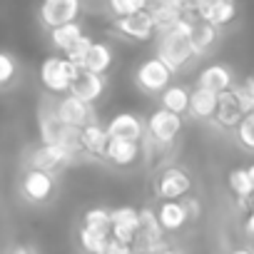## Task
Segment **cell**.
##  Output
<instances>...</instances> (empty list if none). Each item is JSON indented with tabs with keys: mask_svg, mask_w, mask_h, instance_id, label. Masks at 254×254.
I'll list each match as a JSON object with an SVG mask.
<instances>
[{
	"mask_svg": "<svg viewBox=\"0 0 254 254\" xmlns=\"http://www.w3.org/2000/svg\"><path fill=\"white\" fill-rule=\"evenodd\" d=\"M82 5L90 13H107V0H82Z\"/></svg>",
	"mask_w": 254,
	"mask_h": 254,
	"instance_id": "obj_35",
	"label": "cell"
},
{
	"mask_svg": "<svg viewBox=\"0 0 254 254\" xmlns=\"http://www.w3.org/2000/svg\"><path fill=\"white\" fill-rule=\"evenodd\" d=\"M232 90L237 92V97H239V102L244 105V110H247V112H249V110H254V75L244 77V80H242V82H237Z\"/></svg>",
	"mask_w": 254,
	"mask_h": 254,
	"instance_id": "obj_31",
	"label": "cell"
},
{
	"mask_svg": "<svg viewBox=\"0 0 254 254\" xmlns=\"http://www.w3.org/2000/svg\"><path fill=\"white\" fill-rule=\"evenodd\" d=\"M107 242H110V232L95 229V227H87V224L80 227V247H82L85 252L107 254Z\"/></svg>",
	"mask_w": 254,
	"mask_h": 254,
	"instance_id": "obj_26",
	"label": "cell"
},
{
	"mask_svg": "<svg viewBox=\"0 0 254 254\" xmlns=\"http://www.w3.org/2000/svg\"><path fill=\"white\" fill-rule=\"evenodd\" d=\"M105 127H107L110 137L140 140V142L147 137V122H145L140 115H135V112H120V115H115Z\"/></svg>",
	"mask_w": 254,
	"mask_h": 254,
	"instance_id": "obj_13",
	"label": "cell"
},
{
	"mask_svg": "<svg viewBox=\"0 0 254 254\" xmlns=\"http://www.w3.org/2000/svg\"><path fill=\"white\" fill-rule=\"evenodd\" d=\"M92 43H95V40H92L90 35H80V38H77V40H75V43L63 53V55H67L70 60H75V63H80V65H82V60H85V55H87V50H90V45H92Z\"/></svg>",
	"mask_w": 254,
	"mask_h": 254,
	"instance_id": "obj_32",
	"label": "cell"
},
{
	"mask_svg": "<svg viewBox=\"0 0 254 254\" xmlns=\"http://www.w3.org/2000/svg\"><path fill=\"white\" fill-rule=\"evenodd\" d=\"M110 33H115V38H125L132 43H150L157 35V23L150 8L122 15V18H112V28Z\"/></svg>",
	"mask_w": 254,
	"mask_h": 254,
	"instance_id": "obj_7",
	"label": "cell"
},
{
	"mask_svg": "<svg viewBox=\"0 0 254 254\" xmlns=\"http://www.w3.org/2000/svg\"><path fill=\"white\" fill-rule=\"evenodd\" d=\"M48 35H50L53 50H55V53H65V50H67L80 35H85V33H82V25H80L77 20H72V23H65V25H58V28L48 30Z\"/></svg>",
	"mask_w": 254,
	"mask_h": 254,
	"instance_id": "obj_24",
	"label": "cell"
},
{
	"mask_svg": "<svg viewBox=\"0 0 254 254\" xmlns=\"http://www.w3.org/2000/svg\"><path fill=\"white\" fill-rule=\"evenodd\" d=\"M58 115L63 122L75 125V127H85L87 122L97 120L95 102H87V100L77 97L75 92H65L63 97L58 95Z\"/></svg>",
	"mask_w": 254,
	"mask_h": 254,
	"instance_id": "obj_10",
	"label": "cell"
},
{
	"mask_svg": "<svg viewBox=\"0 0 254 254\" xmlns=\"http://www.w3.org/2000/svg\"><path fill=\"white\" fill-rule=\"evenodd\" d=\"M190 100H192V90L185 87V85H170L160 95V105L167 107V110H175L180 115H187L190 112Z\"/></svg>",
	"mask_w": 254,
	"mask_h": 254,
	"instance_id": "obj_25",
	"label": "cell"
},
{
	"mask_svg": "<svg viewBox=\"0 0 254 254\" xmlns=\"http://www.w3.org/2000/svg\"><path fill=\"white\" fill-rule=\"evenodd\" d=\"M80 157L75 155V152H70L67 147H63V145H55V142H38V145H33V147H28L25 152H23V157H20V165H23V170H48V172H63L65 167H70V165H75Z\"/></svg>",
	"mask_w": 254,
	"mask_h": 254,
	"instance_id": "obj_2",
	"label": "cell"
},
{
	"mask_svg": "<svg viewBox=\"0 0 254 254\" xmlns=\"http://www.w3.org/2000/svg\"><path fill=\"white\" fill-rule=\"evenodd\" d=\"M157 217H160V224L165 227L167 234H175L192 222L182 199H162L157 207Z\"/></svg>",
	"mask_w": 254,
	"mask_h": 254,
	"instance_id": "obj_18",
	"label": "cell"
},
{
	"mask_svg": "<svg viewBox=\"0 0 254 254\" xmlns=\"http://www.w3.org/2000/svg\"><path fill=\"white\" fill-rule=\"evenodd\" d=\"M217 105H219V92L194 85L192 100H190V112L187 115L192 120H197V122H209L214 117V112H217Z\"/></svg>",
	"mask_w": 254,
	"mask_h": 254,
	"instance_id": "obj_19",
	"label": "cell"
},
{
	"mask_svg": "<svg viewBox=\"0 0 254 254\" xmlns=\"http://www.w3.org/2000/svg\"><path fill=\"white\" fill-rule=\"evenodd\" d=\"M197 15L187 13L175 28L157 33V43H155V53L175 70V72H185L190 70L194 63H199V58L194 55L192 48V28H194Z\"/></svg>",
	"mask_w": 254,
	"mask_h": 254,
	"instance_id": "obj_1",
	"label": "cell"
},
{
	"mask_svg": "<svg viewBox=\"0 0 254 254\" xmlns=\"http://www.w3.org/2000/svg\"><path fill=\"white\" fill-rule=\"evenodd\" d=\"M147 140L157 147V150H165V147H172L177 135L182 132V115L175 112V110H167V107H157L147 115Z\"/></svg>",
	"mask_w": 254,
	"mask_h": 254,
	"instance_id": "obj_6",
	"label": "cell"
},
{
	"mask_svg": "<svg viewBox=\"0 0 254 254\" xmlns=\"http://www.w3.org/2000/svg\"><path fill=\"white\" fill-rule=\"evenodd\" d=\"M219 35H222V28L199 18L194 20V28H192V48H194V55L202 60V58H209L219 43Z\"/></svg>",
	"mask_w": 254,
	"mask_h": 254,
	"instance_id": "obj_16",
	"label": "cell"
},
{
	"mask_svg": "<svg viewBox=\"0 0 254 254\" xmlns=\"http://www.w3.org/2000/svg\"><path fill=\"white\" fill-rule=\"evenodd\" d=\"M137 227H140V209L125 204V207H115L112 209V237H117L120 242H127L135 247L137 239Z\"/></svg>",
	"mask_w": 254,
	"mask_h": 254,
	"instance_id": "obj_14",
	"label": "cell"
},
{
	"mask_svg": "<svg viewBox=\"0 0 254 254\" xmlns=\"http://www.w3.org/2000/svg\"><path fill=\"white\" fill-rule=\"evenodd\" d=\"M107 142H110V132H107V127L100 125L97 120L87 122L82 127V145H85V152L90 155V160H105Z\"/></svg>",
	"mask_w": 254,
	"mask_h": 254,
	"instance_id": "obj_20",
	"label": "cell"
},
{
	"mask_svg": "<svg viewBox=\"0 0 254 254\" xmlns=\"http://www.w3.org/2000/svg\"><path fill=\"white\" fill-rule=\"evenodd\" d=\"M177 72L155 53L152 58H147L132 75V82L135 87L142 92V95H150V97H160L165 92V87L172 85V77Z\"/></svg>",
	"mask_w": 254,
	"mask_h": 254,
	"instance_id": "obj_4",
	"label": "cell"
},
{
	"mask_svg": "<svg viewBox=\"0 0 254 254\" xmlns=\"http://www.w3.org/2000/svg\"><path fill=\"white\" fill-rule=\"evenodd\" d=\"M182 202H185V207H187V212H190V219H192V222H197V219L202 217V204H199V199H197V197H192V194H185V197H182Z\"/></svg>",
	"mask_w": 254,
	"mask_h": 254,
	"instance_id": "obj_33",
	"label": "cell"
},
{
	"mask_svg": "<svg viewBox=\"0 0 254 254\" xmlns=\"http://www.w3.org/2000/svg\"><path fill=\"white\" fill-rule=\"evenodd\" d=\"M237 13H239L237 0H214V3H209V5L199 8L194 15H199V18H204V20H209V23L219 25V28H227V25H232V23H234Z\"/></svg>",
	"mask_w": 254,
	"mask_h": 254,
	"instance_id": "obj_21",
	"label": "cell"
},
{
	"mask_svg": "<svg viewBox=\"0 0 254 254\" xmlns=\"http://www.w3.org/2000/svg\"><path fill=\"white\" fill-rule=\"evenodd\" d=\"M234 140L244 152L254 155V110H249L244 115V120L239 122V127L234 130Z\"/></svg>",
	"mask_w": 254,
	"mask_h": 254,
	"instance_id": "obj_27",
	"label": "cell"
},
{
	"mask_svg": "<svg viewBox=\"0 0 254 254\" xmlns=\"http://www.w3.org/2000/svg\"><path fill=\"white\" fill-rule=\"evenodd\" d=\"M112 63H115L112 48H110L107 43L95 40V43L90 45L85 60H82V67H87V70H92V72H105V75H107L110 67H112Z\"/></svg>",
	"mask_w": 254,
	"mask_h": 254,
	"instance_id": "obj_23",
	"label": "cell"
},
{
	"mask_svg": "<svg viewBox=\"0 0 254 254\" xmlns=\"http://www.w3.org/2000/svg\"><path fill=\"white\" fill-rule=\"evenodd\" d=\"M227 185H229L232 194L237 197L239 207H252L249 197H252V192H254V177H252L249 167H237V170H232L229 177H227Z\"/></svg>",
	"mask_w": 254,
	"mask_h": 254,
	"instance_id": "obj_22",
	"label": "cell"
},
{
	"mask_svg": "<svg viewBox=\"0 0 254 254\" xmlns=\"http://www.w3.org/2000/svg\"><path fill=\"white\" fill-rule=\"evenodd\" d=\"M18 192L23 197V202L33 204V207H45L53 202L55 192H58V172H48V170H23V177L18 182Z\"/></svg>",
	"mask_w": 254,
	"mask_h": 254,
	"instance_id": "obj_3",
	"label": "cell"
},
{
	"mask_svg": "<svg viewBox=\"0 0 254 254\" xmlns=\"http://www.w3.org/2000/svg\"><path fill=\"white\" fill-rule=\"evenodd\" d=\"M237 75L229 65L224 63H212L207 67L199 70L197 75V85L199 87H207V90H214V92H224V90H232L237 85Z\"/></svg>",
	"mask_w": 254,
	"mask_h": 254,
	"instance_id": "obj_15",
	"label": "cell"
},
{
	"mask_svg": "<svg viewBox=\"0 0 254 254\" xmlns=\"http://www.w3.org/2000/svg\"><path fill=\"white\" fill-rule=\"evenodd\" d=\"M105 160L120 170L132 167L142 160V142L140 140H125V137H110Z\"/></svg>",
	"mask_w": 254,
	"mask_h": 254,
	"instance_id": "obj_12",
	"label": "cell"
},
{
	"mask_svg": "<svg viewBox=\"0 0 254 254\" xmlns=\"http://www.w3.org/2000/svg\"><path fill=\"white\" fill-rule=\"evenodd\" d=\"M192 190V177L185 167H165L155 180V194L157 199H182Z\"/></svg>",
	"mask_w": 254,
	"mask_h": 254,
	"instance_id": "obj_9",
	"label": "cell"
},
{
	"mask_svg": "<svg viewBox=\"0 0 254 254\" xmlns=\"http://www.w3.org/2000/svg\"><path fill=\"white\" fill-rule=\"evenodd\" d=\"M107 90V75L105 72H92L87 67L80 70V75L72 80V87L70 92H75L77 97L87 100V102H97Z\"/></svg>",
	"mask_w": 254,
	"mask_h": 254,
	"instance_id": "obj_17",
	"label": "cell"
},
{
	"mask_svg": "<svg viewBox=\"0 0 254 254\" xmlns=\"http://www.w3.org/2000/svg\"><path fill=\"white\" fill-rule=\"evenodd\" d=\"M145 8H150V0H107V13L112 18H122Z\"/></svg>",
	"mask_w": 254,
	"mask_h": 254,
	"instance_id": "obj_30",
	"label": "cell"
},
{
	"mask_svg": "<svg viewBox=\"0 0 254 254\" xmlns=\"http://www.w3.org/2000/svg\"><path fill=\"white\" fill-rule=\"evenodd\" d=\"M249 172H252V177H254V162H252V165H249Z\"/></svg>",
	"mask_w": 254,
	"mask_h": 254,
	"instance_id": "obj_38",
	"label": "cell"
},
{
	"mask_svg": "<svg viewBox=\"0 0 254 254\" xmlns=\"http://www.w3.org/2000/svg\"><path fill=\"white\" fill-rule=\"evenodd\" d=\"M18 75H20V63L15 60L13 53H3L0 55V87L10 90V85L15 82Z\"/></svg>",
	"mask_w": 254,
	"mask_h": 254,
	"instance_id": "obj_28",
	"label": "cell"
},
{
	"mask_svg": "<svg viewBox=\"0 0 254 254\" xmlns=\"http://www.w3.org/2000/svg\"><path fill=\"white\" fill-rule=\"evenodd\" d=\"M249 202H252V204H254V192H252V197H249Z\"/></svg>",
	"mask_w": 254,
	"mask_h": 254,
	"instance_id": "obj_39",
	"label": "cell"
},
{
	"mask_svg": "<svg viewBox=\"0 0 254 254\" xmlns=\"http://www.w3.org/2000/svg\"><path fill=\"white\" fill-rule=\"evenodd\" d=\"M82 65L70 60L67 55H50L40 67V82L48 92L65 95L72 87V80L80 75Z\"/></svg>",
	"mask_w": 254,
	"mask_h": 254,
	"instance_id": "obj_5",
	"label": "cell"
},
{
	"mask_svg": "<svg viewBox=\"0 0 254 254\" xmlns=\"http://www.w3.org/2000/svg\"><path fill=\"white\" fill-rule=\"evenodd\" d=\"M242 232H244V237H247V239H254V204L249 207V212H247V217H244Z\"/></svg>",
	"mask_w": 254,
	"mask_h": 254,
	"instance_id": "obj_34",
	"label": "cell"
},
{
	"mask_svg": "<svg viewBox=\"0 0 254 254\" xmlns=\"http://www.w3.org/2000/svg\"><path fill=\"white\" fill-rule=\"evenodd\" d=\"M180 3L185 5L187 13H194V5H197V0H180Z\"/></svg>",
	"mask_w": 254,
	"mask_h": 254,
	"instance_id": "obj_36",
	"label": "cell"
},
{
	"mask_svg": "<svg viewBox=\"0 0 254 254\" xmlns=\"http://www.w3.org/2000/svg\"><path fill=\"white\" fill-rule=\"evenodd\" d=\"M82 224L95 227V229L112 232V209H107V207H92V209H87L82 214Z\"/></svg>",
	"mask_w": 254,
	"mask_h": 254,
	"instance_id": "obj_29",
	"label": "cell"
},
{
	"mask_svg": "<svg viewBox=\"0 0 254 254\" xmlns=\"http://www.w3.org/2000/svg\"><path fill=\"white\" fill-rule=\"evenodd\" d=\"M244 115H247V110L239 102L237 92L234 90H224V92H219V105H217V112H214V117L209 122L217 127V130L234 132L239 127V122L244 120Z\"/></svg>",
	"mask_w": 254,
	"mask_h": 254,
	"instance_id": "obj_11",
	"label": "cell"
},
{
	"mask_svg": "<svg viewBox=\"0 0 254 254\" xmlns=\"http://www.w3.org/2000/svg\"><path fill=\"white\" fill-rule=\"evenodd\" d=\"M82 10H85L82 0H43L40 10H38V23L40 28L53 30L58 25L77 20Z\"/></svg>",
	"mask_w": 254,
	"mask_h": 254,
	"instance_id": "obj_8",
	"label": "cell"
},
{
	"mask_svg": "<svg viewBox=\"0 0 254 254\" xmlns=\"http://www.w3.org/2000/svg\"><path fill=\"white\" fill-rule=\"evenodd\" d=\"M209 3H214V0H197V5H194V13H197L199 8H204V5H209Z\"/></svg>",
	"mask_w": 254,
	"mask_h": 254,
	"instance_id": "obj_37",
	"label": "cell"
}]
</instances>
